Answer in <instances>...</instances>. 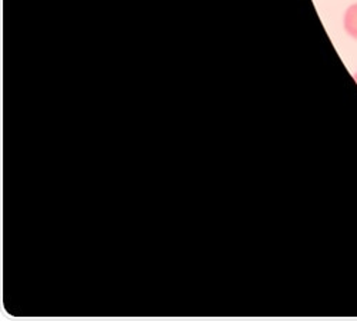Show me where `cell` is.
Listing matches in <instances>:
<instances>
[{"instance_id":"obj_2","label":"cell","mask_w":357,"mask_h":321,"mask_svg":"<svg viewBox=\"0 0 357 321\" xmlns=\"http://www.w3.org/2000/svg\"><path fill=\"white\" fill-rule=\"evenodd\" d=\"M353 80H354V81H356V84H357V72H354V73H353Z\"/></svg>"},{"instance_id":"obj_1","label":"cell","mask_w":357,"mask_h":321,"mask_svg":"<svg viewBox=\"0 0 357 321\" xmlns=\"http://www.w3.org/2000/svg\"><path fill=\"white\" fill-rule=\"evenodd\" d=\"M343 31L350 39L357 42V2L349 5L343 13Z\"/></svg>"}]
</instances>
